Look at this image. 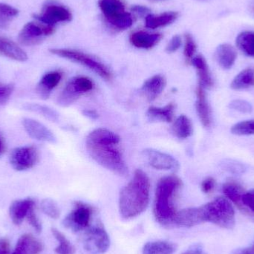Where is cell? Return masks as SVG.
Here are the masks:
<instances>
[{
  "instance_id": "15",
  "label": "cell",
  "mask_w": 254,
  "mask_h": 254,
  "mask_svg": "<svg viewBox=\"0 0 254 254\" xmlns=\"http://www.w3.org/2000/svg\"><path fill=\"white\" fill-rule=\"evenodd\" d=\"M167 80L164 76L156 74L146 80L140 88L143 96L149 102L156 100L165 89Z\"/></svg>"
},
{
  "instance_id": "30",
  "label": "cell",
  "mask_w": 254,
  "mask_h": 254,
  "mask_svg": "<svg viewBox=\"0 0 254 254\" xmlns=\"http://www.w3.org/2000/svg\"><path fill=\"white\" fill-rule=\"evenodd\" d=\"M177 246L167 241H153L146 243L143 248V254H173Z\"/></svg>"
},
{
  "instance_id": "22",
  "label": "cell",
  "mask_w": 254,
  "mask_h": 254,
  "mask_svg": "<svg viewBox=\"0 0 254 254\" xmlns=\"http://www.w3.org/2000/svg\"><path fill=\"white\" fill-rule=\"evenodd\" d=\"M215 58L218 64L223 69H230L234 66L237 58L235 48L228 43H222L216 48Z\"/></svg>"
},
{
  "instance_id": "6",
  "label": "cell",
  "mask_w": 254,
  "mask_h": 254,
  "mask_svg": "<svg viewBox=\"0 0 254 254\" xmlns=\"http://www.w3.org/2000/svg\"><path fill=\"white\" fill-rule=\"evenodd\" d=\"M98 4L107 22L116 29L125 30L132 25V16L125 10L122 0H99Z\"/></svg>"
},
{
  "instance_id": "43",
  "label": "cell",
  "mask_w": 254,
  "mask_h": 254,
  "mask_svg": "<svg viewBox=\"0 0 254 254\" xmlns=\"http://www.w3.org/2000/svg\"><path fill=\"white\" fill-rule=\"evenodd\" d=\"M215 187H216V180L212 177L206 178L204 180H203L201 185V190L206 194L213 192Z\"/></svg>"
},
{
  "instance_id": "41",
  "label": "cell",
  "mask_w": 254,
  "mask_h": 254,
  "mask_svg": "<svg viewBox=\"0 0 254 254\" xmlns=\"http://www.w3.org/2000/svg\"><path fill=\"white\" fill-rule=\"evenodd\" d=\"M243 204L245 210L249 209L254 213V189L245 192L243 197Z\"/></svg>"
},
{
  "instance_id": "13",
  "label": "cell",
  "mask_w": 254,
  "mask_h": 254,
  "mask_svg": "<svg viewBox=\"0 0 254 254\" xmlns=\"http://www.w3.org/2000/svg\"><path fill=\"white\" fill-rule=\"evenodd\" d=\"M141 155L144 161L155 170L176 173L180 167L179 161L174 157L156 149H145Z\"/></svg>"
},
{
  "instance_id": "11",
  "label": "cell",
  "mask_w": 254,
  "mask_h": 254,
  "mask_svg": "<svg viewBox=\"0 0 254 254\" xmlns=\"http://www.w3.org/2000/svg\"><path fill=\"white\" fill-rule=\"evenodd\" d=\"M110 239L102 225L88 230L84 240V249L90 254H104L110 249Z\"/></svg>"
},
{
  "instance_id": "25",
  "label": "cell",
  "mask_w": 254,
  "mask_h": 254,
  "mask_svg": "<svg viewBox=\"0 0 254 254\" xmlns=\"http://www.w3.org/2000/svg\"><path fill=\"white\" fill-rule=\"evenodd\" d=\"M176 105L173 103L164 107H150L146 112V117L151 122L171 123L174 119Z\"/></svg>"
},
{
  "instance_id": "39",
  "label": "cell",
  "mask_w": 254,
  "mask_h": 254,
  "mask_svg": "<svg viewBox=\"0 0 254 254\" xmlns=\"http://www.w3.org/2000/svg\"><path fill=\"white\" fill-rule=\"evenodd\" d=\"M26 219L28 222H29L30 225L35 230L36 232L38 233V234L41 233L42 224L39 220L37 214H36L35 206L30 209L29 212L27 215Z\"/></svg>"
},
{
  "instance_id": "9",
  "label": "cell",
  "mask_w": 254,
  "mask_h": 254,
  "mask_svg": "<svg viewBox=\"0 0 254 254\" xmlns=\"http://www.w3.org/2000/svg\"><path fill=\"white\" fill-rule=\"evenodd\" d=\"M38 22L49 26L55 27L59 22L72 20V13L64 4L54 1H49L43 5L41 12L34 16Z\"/></svg>"
},
{
  "instance_id": "4",
  "label": "cell",
  "mask_w": 254,
  "mask_h": 254,
  "mask_svg": "<svg viewBox=\"0 0 254 254\" xmlns=\"http://www.w3.org/2000/svg\"><path fill=\"white\" fill-rule=\"evenodd\" d=\"M199 210L203 223L210 222L227 230L235 226V210L228 198H216L199 207Z\"/></svg>"
},
{
  "instance_id": "24",
  "label": "cell",
  "mask_w": 254,
  "mask_h": 254,
  "mask_svg": "<svg viewBox=\"0 0 254 254\" xmlns=\"http://www.w3.org/2000/svg\"><path fill=\"white\" fill-rule=\"evenodd\" d=\"M0 55L19 62H25L28 60L27 54L16 43L1 35H0Z\"/></svg>"
},
{
  "instance_id": "17",
  "label": "cell",
  "mask_w": 254,
  "mask_h": 254,
  "mask_svg": "<svg viewBox=\"0 0 254 254\" xmlns=\"http://www.w3.org/2000/svg\"><path fill=\"white\" fill-rule=\"evenodd\" d=\"M190 63L196 69L198 86H201L204 89L213 87L214 82L205 58L202 55H196L191 60Z\"/></svg>"
},
{
  "instance_id": "28",
  "label": "cell",
  "mask_w": 254,
  "mask_h": 254,
  "mask_svg": "<svg viewBox=\"0 0 254 254\" xmlns=\"http://www.w3.org/2000/svg\"><path fill=\"white\" fill-rule=\"evenodd\" d=\"M172 132L179 139H187L193 132V127L189 118L186 116H179L173 122Z\"/></svg>"
},
{
  "instance_id": "46",
  "label": "cell",
  "mask_w": 254,
  "mask_h": 254,
  "mask_svg": "<svg viewBox=\"0 0 254 254\" xmlns=\"http://www.w3.org/2000/svg\"><path fill=\"white\" fill-rule=\"evenodd\" d=\"M131 11L134 12V13L140 15V16L146 14L149 12V9L146 6L143 5H134L131 7Z\"/></svg>"
},
{
  "instance_id": "42",
  "label": "cell",
  "mask_w": 254,
  "mask_h": 254,
  "mask_svg": "<svg viewBox=\"0 0 254 254\" xmlns=\"http://www.w3.org/2000/svg\"><path fill=\"white\" fill-rule=\"evenodd\" d=\"M182 43V38L180 36H173V38L170 40V43L167 45L166 51L167 53H174L181 47Z\"/></svg>"
},
{
  "instance_id": "23",
  "label": "cell",
  "mask_w": 254,
  "mask_h": 254,
  "mask_svg": "<svg viewBox=\"0 0 254 254\" xmlns=\"http://www.w3.org/2000/svg\"><path fill=\"white\" fill-rule=\"evenodd\" d=\"M163 36L161 34H150L146 31H139L130 35V43L137 49H150L156 46Z\"/></svg>"
},
{
  "instance_id": "3",
  "label": "cell",
  "mask_w": 254,
  "mask_h": 254,
  "mask_svg": "<svg viewBox=\"0 0 254 254\" xmlns=\"http://www.w3.org/2000/svg\"><path fill=\"white\" fill-rule=\"evenodd\" d=\"M182 182L174 175L161 178L155 190L153 213L157 222L164 227H174V220L178 211L175 200Z\"/></svg>"
},
{
  "instance_id": "7",
  "label": "cell",
  "mask_w": 254,
  "mask_h": 254,
  "mask_svg": "<svg viewBox=\"0 0 254 254\" xmlns=\"http://www.w3.org/2000/svg\"><path fill=\"white\" fill-rule=\"evenodd\" d=\"M93 81L85 76H77L68 80L58 96L57 102L61 107H67L74 104L82 95L93 90Z\"/></svg>"
},
{
  "instance_id": "21",
  "label": "cell",
  "mask_w": 254,
  "mask_h": 254,
  "mask_svg": "<svg viewBox=\"0 0 254 254\" xmlns=\"http://www.w3.org/2000/svg\"><path fill=\"white\" fill-rule=\"evenodd\" d=\"M43 249L41 242L32 234H26L20 237L16 243L15 250L10 254H39L41 253Z\"/></svg>"
},
{
  "instance_id": "16",
  "label": "cell",
  "mask_w": 254,
  "mask_h": 254,
  "mask_svg": "<svg viewBox=\"0 0 254 254\" xmlns=\"http://www.w3.org/2000/svg\"><path fill=\"white\" fill-rule=\"evenodd\" d=\"M62 79L60 71H53L46 73L40 79L37 86V93L41 99L46 100L50 97L52 91L58 86Z\"/></svg>"
},
{
  "instance_id": "27",
  "label": "cell",
  "mask_w": 254,
  "mask_h": 254,
  "mask_svg": "<svg viewBox=\"0 0 254 254\" xmlns=\"http://www.w3.org/2000/svg\"><path fill=\"white\" fill-rule=\"evenodd\" d=\"M222 191L229 201L238 206L239 208L245 210L243 204V197L246 191L238 182L234 181L227 182L224 184Z\"/></svg>"
},
{
  "instance_id": "5",
  "label": "cell",
  "mask_w": 254,
  "mask_h": 254,
  "mask_svg": "<svg viewBox=\"0 0 254 254\" xmlns=\"http://www.w3.org/2000/svg\"><path fill=\"white\" fill-rule=\"evenodd\" d=\"M49 52L52 55L86 67L99 75L101 78L107 81L113 80V73L110 71V68L92 55H88L80 51L75 50V49H49Z\"/></svg>"
},
{
  "instance_id": "29",
  "label": "cell",
  "mask_w": 254,
  "mask_h": 254,
  "mask_svg": "<svg viewBox=\"0 0 254 254\" xmlns=\"http://www.w3.org/2000/svg\"><path fill=\"white\" fill-rule=\"evenodd\" d=\"M254 86V68H245L240 71L231 83L234 90H243Z\"/></svg>"
},
{
  "instance_id": "20",
  "label": "cell",
  "mask_w": 254,
  "mask_h": 254,
  "mask_svg": "<svg viewBox=\"0 0 254 254\" xmlns=\"http://www.w3.org/2000/svg\"><path fill=\"white\" fill-rule=\"evenodd\" d=\"M35 206V202L31 198L16 200L13 201L9 207V215L14 225H19L26 218L31 207Z\"/></svg>"
},
{
  "instance_id": "32",
  "label": "cell",
  "mask_w": 254,
  "mask_h": 254,
  "mask_svg": "<svg viewBox=\"0 0 254 254\" xmlns=\"http://www.w3.org/2000/svg\"><path fill=\"white\" fill-rule=\"evenodd\" d=\"M52 233L57 241L59 243V246L55 249V252L58 254H74L75 248L70 243L69 240L65 237L63 233L57 228H52Z\"/></svg>"
},
{
  "instance_id": "31",
  "label": "cell",
  "mask_w": 254,
  "mask_h": 254,
  "mask_svg": "<svg viewBox=\"0 0 254 254\" xmlns=\"http://www.w3.org/2000/svg\"><path fill=\"white\" fill-rule=\"evenodd\" d=\"M236 44L246 56L254 58V31H244L239 34Z\"/></svg>"
},
{
  "instance_id": "40",
  "label": "cell",
  "mask_w": 254,
  "mask_h": 254,
  "mask_svg": "<svg viewBox=\"0 0 254 254\" xmlns=\"http://www.w3.org/2000/svg\"><path fill=\"white\" fill-rule=\"evenodd\" d=\"M13 88L14 86L11 83H9V84L0 83V105L7 103L10 95L13 93Z\"/></svg>"
},
{
  "instance_id": "45",
  "label": "cell",
  "mask_w": 254,
  "mask_h": 254,
  "mask_svg": "<svg viewBox=\"0 0 254 254\" xmlns=\"http://www.w3.org/2000/svg\"><path fill=\"white\" fill-rule=\"evenodd\" d=\"M182 254H204L203 248L200 245H195L190 248L188 250L185 251Z\"/></svg>"
},
{
  "instance_id": "10",
  "label": "cell",
  "mask_w": 254,
  "mask_h": 254,
  "mask_svg": "<svg viewBox=\"0 0 254 254\" xmlns=\"http://www.w3.org/2000/svg\"><path fill=\"white\" fill-rule=\"evenodd\" d=\"M55 32V27L49 26L38 22H30L25 24L19 32L18 40L20 44L25 46H33L40 44L45 37L52 35Z\"/></svg>"
},
{
  "instance_id": "34",
  "label": "cell",
  "mask_w": 254,
  "mask_h": 254,
  "mask_svg": "<svg viewBox=\"0 0 254 254\" xmlns=\"http://www.w3.org/2000/svg\"><path fill=\"white\" fill-rule=\"evenodd\" d=\"M25 108L28 111L41 115L42 116L46 118L48 120L51 121V122H57L59 120V114L55 110L46 107V106L40 105V104H27Z\"/></svg>"
},
{
  "instance_id": "18",
  "label": "cell",
  "mask_w": 254,
  "mask_h": 254,
  "mask_svg": "<svg viewBox=\"0 0 254 254\" xmlns=\"http://www.w3.org/2000/svg\"><path fill=\"white\" fill-rule=\"evenodd\" d=\"M195 93H196L195 109H196L197 115L199 118L201 125L204 127H209L212 123V113L207 96H206L205 91L204 88L198 86Z\"/></svg>"
},
{
  "instance_id": "38",
  "label": "cell",
  "mask_w": 254,
  "mask_h": 254,
  "mask_svg": "<svg viewBox=\"0 0 254 254\" xmlns=\"http://www.w3.org/2000/svg\"><path fill=\"white\" fill-rule=\"evenodd\" d=\"M229 107L242 113H250L253 110L252 104L244 100H234L230 103Z\"/></svg>"
},
{
  "instance_id": "48",
  "label": "cell",
  "mask_w": 254,
  "mask_h": 254,
  "mask_svg": "<svg viewBox=\"0 0 254 254\" xmlns=\"http://www.w3.org/2000/svg\"><path fill=\"white\" fill-rule=\"evenodd\" d=\"M234 254H254V244L251 247L241 249V250L238 251Z\"/></svg>"
},
{
  "instance_id": "19",
  "label": "cell",
  "mask_w": 254,
  "mask_h": 254,
  "mask_svg": "<svg viewBox=\"0 0 254 254\" xmlns=\"http://www.w3.org/2000/svg\"><path fill=\"white\" fill-rule=\"evenodd\" d=\"M203 223L199 207H191L178 211L174 220V227L191 228Z\"/></svg>"
},
{
  "instance_id": "33",
  "label": "cell",
  "mask_w": 254,
  "mask_h": 254,
  "mask_svg": "<svg viewBox=\"0 0 254 254\" xmlns=\"http://www.w3.org/2000/svg\"><path fill=\"white\" fill-rule=\"evenodd\" d=\"M19 10L9 4L0 3V29H6L18 16Z\"/></svg>"
},
{
  "instance_id": "2",
  "label": "cell",
  "mask_w": 254,
  "mask_h": 254,
  "mask_svg": "<svg viewBox=\"0 0 254 254\" xmlns=\"http://www.w3.org/2000/svg\"><path fill=\"white\" fill-rule=\"evenodd\" d=\"M150 198V181L141 170L134 172L132 179L122 190L119 211L125 219L137 217L147 208Z\"/></svg>"
},
{
  "instance_id": "37",
  "label": "cell",
  "mask_w": 254,
  "mask_h": 254,
  "mask_svg": "<svg viewBox=\"0 0 254 254\" xmlns=\"http://www.w3.org/2000/svg\"><path fill=\"white\" fill-rule=\"evenodd\" d=\"M196 49V43L194 41L193 37L190 34H185V49H184V55H185V58L188 61H191V60L195 57Z\"/></svg>"
},
{
  "instance_id": "14",
  "label": "cell",
  "mask_w": 254,
  "mask_h": 254,
  "mask_svg": "<svg viewBox=\"0 0 254 254\" xmlns=\"http://www.w3.org/2000/svg\"><path fill=\"white\" fill-rule=\"evenodd\" d=\"M22 123L27 134L33 139L48 143H56L57 138L54 133L38 121L25 118L22 119Z\"/></svg>"
},
{
  "instance_id": "36",
  "label": "cell",
  "mask_w": 254,
  "mask_h": 254,
  "mask_svg": "<svg viewBox=\"0 0 254 254\" xmlns=\"http://www.w3.org/2000/svg\"><path fill=\"white\" fill-rule=\"evenodd\" d=\"M45 214L53 219H58L61 216V210L57 203L51 198H45L40 204Z\"/></svg>"
},
{
  "instance_id": "12",
  "label": "cell",
  "mask_w": 254,
  "mask_h": 254,
  "mask_svg": "<svg viewBox=\"0 0 254 254\" xmlns=\"http://www.w3.org/2000/svg\"><path fill=\"white\" fill-rule=\"evenodd\" d=\"M9 161L15 170L25 171L30 170L38 162V150L32 146L15 148L10 152Z\"/></svg>"
},
{
  "instance_id": "49",
  "label": "cell",
  "mask_w": 254,
  "mask_h": 254,
  "mask_svg": "<svg viewBox=\"0 0 254 254\" xmlns=\"http://www.w3.org/2000/svg\"><path fill=\"white\" fill-rule=\"evenodd\" d=\"M4 151H5V143H4V139L0 134V156L4 153Z\"/></svg>"
},
{
  "instance_id": "35",
  "label": "cell",
  "mask_w": 254,
  "mask_h": 254,
  "mask_svg": "<svg viewBox=\"0 0 254 254\" xmlns=\"http://www.w3.org/2000/svg\"><path fill=\"white\" fill-rule=\"evenodd\" d=\"M231 131L236 135H254V119L236 124L231 127Z\"/></svg>"
},
{
  "instance_id": "47",
  "label": "cell",
  "mask_w": 254,
  "mask_h": 254,
  "mask_svg": "<svg viewBox=\"0 0 254 254\" xmlns=\"http://www.w3.org/2000/svg\"><path fill=\"white\" fill-rule=\"evenodd\" d=\"M83 116L89 118V119H92V120H95V119L98 118V113H97L95 110H86L83 112Z\"/></svg>"
},
{
  "instance_id": "44",
  "label": "cell",
  "mask_w": 254,
  "mask_h": 254,
  "mask_svg": "<svg viewBox=\"0 0 254 254\" xmlns=\"http://www.w3.org/2000/svg\"><path fill=\"white\" fill-rule=\"evenodd\" d=\"M10 243L7 239L0 240V254H10Z\"/></svg>"
},
{
  "instance_id": "1",
  "label": "cell",
  "mask_w": 254,
  "mask_h": 254,
  "mask_svg": "<svg viewBox=\"0 0 254 254\" xmlns=\"http://www.w3.org/2000/svg\"><path fill=\"white\" fill-rule=\"evenodd\" d=\"M119 134L107 128H95L86 139V147L91 158L101 167L121 176L128 175V167L118 146Z\"/></svg>"
},
{
  "instance_id": "26",
  "label": "cell",
  "mask_w": 254,
  "mask_h": 254,
  "mask_svg": "<svg viewBox=\"0 0 254 254\" xmlns=\"http://www.w3.org/2000/svg\"><path fill=\"white\" fill-rule=\"evenodd\" d=\"M179 13L177 12H164L161 14H147L145 18V25L150 29L167 26L177 19Z\"/></svg>"
},
{
  "instance_id": "8",
  "label": "cell",
  "mask_w": 254,
  "mask_h": 254,
  "mask_svg": "<svg viewBox=\"0 0 254 254\" xmlns=\"http://www.w3.org/2000/svg\"><path fill=\"white\" fill-rule=\"evenodd\" d=\"M93 213V208L90 205L77 201L69 214L64 219V226L74 233L84 231L90 227Z\"/></svg>"
}]
</instances>
